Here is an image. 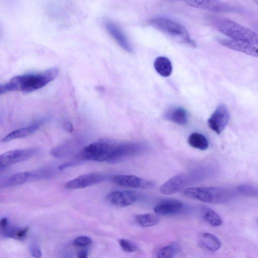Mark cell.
<instances>
[{
    "label": "cell",
    "mask_w": 258,
    "mask_h": 258,
    "mask_svg": "<svg viewBox=\"0 0 258 258\" xmlns=\"http://www.w3.org/2000/svg\"><path fill=\"white\" fill-rule=\"evenodd\" d=\"M104 178L105 176L100 173L85 174L69 181L65 187L68 189L82 188L101 182Z\"/></svg>",
    "instance_id": "cell-13"
},
{
    "label": "cell",
    "mask_w": 258,
    "mask_h": 258,
    "mask_svg": "<svg viewBox=\"0 0 258 258\" xmlns=\"http://www.w3.org/2000/svg\"><path fill=\"white\" fill-rule=\"evenodd\" d=\"M39 173L22 172L9 176L1 180V186L9 187L24 183L39 176Z\"/></svg>",
    "instance_id": "cell-16"
},
{
    "label": "cell",
    "mask_w": 258,
    "mask_h": 258,
    "mask_svg": "<svg viewBox=\"0 0 258 258\" xmlns=\"http://www.w3.org/2000/svg\"><path fill=\"white\" fill-rule=\"evenodd\" d=\"M166 118L179 125H184L187 122L186 111L181 107H177L169 110L166 115Z\"/></svg>",
    "instance_id": "cell-19"
},
{
    "label": "cell",
    "mask_w": 258,
    "mask_h": 258,
    "mask_svg": "<svg viewBox=\"0 0 258 258\" xmlns=\"http://www.w3.org/2000/svg\"><path fill=\"white\" fill-rule=\"evenodd\" d=\"M104 26L109 35L122 48L128 52H132V45L118 25L111 21L106 20Z\"/></svg>",
    "instance_id": "cell-14"
},
{
    "label": "cell",
    "mask_w": 258,
    "mask_h": 258,
    "mask_svg": "<svg viewBox=\"0 0 258 258\" xmlns=\"http://www.w3.org/2000/svg\"><path fill=\"white\" fill-rule=\"evenodd\" d=\"M183 208L182 203L176 200H168L162 201L154 208L157 214L167 216L179 213Z\"/></svg>",
    "instance_id": "cell-15"
},
{
    "label": "cell",
    "mask_w": 258,
    "mask_h": 258,
    "mask_svg": "<svg viewBox=\"0 0 258 258\" xmlns=\"http://www.w3.org/2000/svg\"><path fill=\"white\" fill-rule=\"evenodd\" d=\"M112 181L118 185L133 188L148 189L154 185L151 181L133 175H117L112 177Z\"/></svg>",
    "instance_id": "cell-9"
},
{
    "label": "cell",
    "mask_w": 258,
    "mask_h": 258,
    "mask_svg": "<svg viewBox=\"0 0 258 258\" xmlns=\"http://www.w3.org/2000/svg\"><path fill=\"white\" fill-rule=\"evenodd\" d=\"M229 118L227 108L224 104L219 105L208 120L210 128L219 135L226 127Z\"/></svg>",
    "instance_id": "cell-10"
},
{
    "label": "cell",
    "mask_w": 258,
    "mask_h": 258,
    "mask_svg": "<svg viewBox=\"0 0 258 258\" xmlns=\"http://www.w3.org/2000/svg\"><path fill=\"white\" fill-rule=\"evenodd\" d=\"M135 220L137 224L143 227L155 226L160 221L157 215L151 213L137 215L135 216Z\"/></svg>",
    "instance_id": "cell-22"
},
{
    "label": "cell",
    "mask_w": 258,
    "mask_h": 258,
    "mask_svg": "<svg viewBox=\"0 0 258 258\" xmlns=\"http://www.w3.org/2000/svg\"><path fill=\"white\" fill-rule=\"evenodd\" d=\"M154 66L156 72L163 77H168L172 73L171 62L166 57H157L154 61Z\"/></svg>",
    "instance_id": "cell-18"
},
{
    "label": "cell",
    "mask_w": 258,
    "mask_h": 258,
    "mask_svg": "<svg viewBox=\"0 0 258 258\" xmlns=\"http://www.w3.org/2000/svg\"><path fill=\"white\" fill-rule=\"evenodd\" d=\"M201 240L204 245L212 251H216L221 247V242L215 235L204 232L201 234Z\"/></svg>",
    "instance_id": "cell-20"
},
{
    "label": "cell",
    "mask_w": 258,
    "mask_h": 258,
    "mask_svg": "<svg viewBox=\"0 0 258 258\" xmlns=\"http://www.w3.org/2000/svg\"><path fill=\"white\" fill-rule=\"evenodd\" d=\"M59 70L51 68L40 72L19 75L12 78L0 85L2 95L10 92H31L40 89L54 80L58 76Z\"/></svg>",
    "instance_id": "cell-1"
},
{
    "label": "cell",
    "mask_w": 258,
    "mask_h": 258,
    "mask_svg": "<svg viewBox=\"0 0 258 258\" xmlns=\"http://www.w3.org/2000/svg\"><path fill=\"white\" fill-rule=\"evenodd\" d=\"M64 128L68 132H72L73 130V126L70 122H68L64 125Z\"/></svg>",
    "instance_id": "cell-31"
},
{
    "label": "cell",
    "mask_w": 258,
    "mask_h": 258,
    "mask_svg": "<svg viewBox=\"0 0 258 258\" xmlns=\"http://www.w3.org/2000/svg\"><path fill=\"white\" fill-rule=\"evenodd\" d=\"M30 254L35 257H40L42 256V252L39 247L36 244H32L29 246Z\"/></svg>",
    "instance_id": "cell-28"
},
{
    "label": "cell",
    "mask_w": 258,
    "mask_h": 258,
    "mask_svg": "<svg viewBox=\"0 0 258 258\" xmlns=\"http://www.w3.org/2000/svg\"><path fill=\"white\" fill-rule=\"evenodd\" d=\"M208 20L216 29L229 38L258 46V34L236 22L216 16H210Z\"/></svg>",
    "instance_id": "cell-3"
},
{
    "label": "cell",
    "mask_w": 258,
    "mask_h": 258,
    "mask_svg": "<svg viewBox=\"0 0 258 258\" xmlns=\"http://www.w3.org/2000/svg\"><path fill=\"white\" fill-rule=\"evenodd\" d=\"M118 242L121 249L125 252L132 253L138 250L137 246L130 240L119 239Z\"/></svg>",
    "instance_id": "cell-26"
},
{
    "label": "cell",
    "mask_w": 258,
    "mask_h": 258,
    "mask_svg": "<svg viewBox=\"0 0 258 258\" xmlns=\"http://www.w3.org/2000/svg\"><path fill=\"white\" fill-rule=\"evenodd\" d=\"M88 256V251L85 249L80 250L78 253L77 257L79 258H86Z\"/></svg>",
    "instance_id": "cell-30"
},
{
    "label": "cell",
    "mask_w": 258,
    "mask_h": 258,
    "mask_svg": "<svg viewBox=\"0 0 258 258\" xmlns=\"http://www.w3.org/2000/svg\"><path fill=\"white\" fill-rule=\"evenodd\" d=\"M181 1L198 9L215 13H242L245 11L241 8L223 3L219 0H172Z\"/></svg>",
    "instance_id": "cell-6"
},
{
    "label": "cell",
    "mask_w": 258,
    "mask_h": 258,
    "mask_svg": "<svg viewBox=\"0 0 258 258\" xmlns=\"http://www.w3.org/2000/svg\"><path fill=\"white\" fill-rule=\"evenodd\" d=\"M28 230L29 227L18 228L8 226L6 229L1 231V233L5 237L23 240L26 238Z\"/></svg>",
    "instance_id": "cell-24"
},
{
    "label": "cell",
    "mask_w": 258,
    "mask_h": 258,
    "mask_svg": "<svg viewBox=\"0 0 258 258\" xmlns=\"http://www.w3.org/2000/svg\"><path fill=\"white\" fill-rule=\"evenodd\" d=\"M258 6V0H252Z\"/></svg>",
    "instance_id": "cell-32"
},
{
    "label": "cell",
    "mask_w": 258,
    "mask_h": 258,
    "mask_svg": "<svg viewBox=\"0 0 258 258\" xmlns=\"http://www.w3.org/2000/svg\"><path fill=\"white\" fill-rule=\"evenodd\" d=\"M40 125L39 122H36L27 126L14 130L3 138L2 142L6 143L16 139L27 137L37 131L39 128Z\"/></svg>",
    "instance_id": "cell-17"
},
{
    "label": "cell",
    "mask_w": 258,
    "mask_h": 258,
    "mask_svg": "<svg viewBox=\"0 0 258 258\" xmlns=\"http://www.w3.org/2000/svg\"><path fill=\"white\" fill-rule=\"evenodd\" d=\"M184 195L190 198L210 204H220L229 198L224 188L216 187H188L183 191Z\"/></svg>",
    "instance_id": "cell-5"
},
{
    "label": "cell",
    "mask_w": 258,
    "mask_h": 258,
    "mask_svg": "<svg viewBox=\"0 0 258 258\" xmlns=\"http://www.w3.org/2000/svg\"><path fill=\"white\" fill-rule=\"evenodd\" d=\"M204 218L205 221L213 227L221 226L223 220L220 216L213 210L209 209L204 213Z\"/></svg>",
    "instance_id": "cell-25"
},
{
    "label": "cell",
    "mask_w": 258,
    "mask_h": 258,
    "mask_svg": "<svg viewBox=\"0 0 258 258\" xmlns=\"http://www.w3.org/2000/svg\"><path fill=\"white\" fill-rule=\"evenodd\" d=\"M0 226L1 231L4 230L8 226V221L6 218H3L1 220Z\"/></svg>",
    "instance_id": "cell-29"
},
{
    "label": "cell",
    "mask_w": 258,
    "mask_h": 258,
    "mask_svg": "<svg viewBox=\"0 0 258 258\" xmlns=\"http://www.w3.org/2000/svg\"><path fill=\"white\" fill-rule=\"evenodd\" d=\"M217 40L229 49L258 57V47L249 42L232 38H218Z\"/></svg>",
    "instance_id": "cell-12"
},
{
    "label": "cell",
    "mask_w": 258,
    "mask_h": 258,
    "mask_svg": "<svg viewBox=\"0 0 258 258\" xmlns=\"http://www.w3.org/2000/svg\"><path fill=\"white\" fill-rule=\"evenodd\" d=\"M92 243L91 239L86 236L77 237L73 241V244L78 247H85Z\"/></svg>",
    "instance_id": "cell-27"
},
{
    "label": "cell",
    "mask_w": 258,
    "mask_h": 258,
    "mask_svg": "<svg viewBox=\"0 0 258 258\" xmlns=\"http://www.w3.org/2000/svg\"><path fill=\"white\" fill-rule=\"evenodd\" d=\"M179 245L175 242L171 243L160 248L157 253L158 258H172L180 251Z\"/></svg>",
    "instance_id": "cell-23"
},
{
    "label": "cell",
    "mask_w": 258,
    "mask_h": 258,
    "mask_svg": "<svg viewBox=\"0 0 258 258\" xmlns=\"http://www.w3.org/2000/svg\"><path fill=\"white\" fill-rule=\"evenodd\" d=\"M187 142L191 147L201 150H205L209 146L207 138L199 133L191 134L188 137Z\"/></svg>",
    "instance_id": "cell-21"
},
{
    "label": "cell",
    "mask_w": 258,
    "mask_h": 258,
    "mask_svg": "<svg viewBox=\"0 0 258 258\" xmlns=\"http://www.w3.org/2000/svg\"><path fill=\"white\" fill-rule=\"evenodd\" d=\"M151 25L172 38L192 47L196 43L187 30L180 24L163 17H156L149 21Z\"/></svg>",
    "instance_id": "cell-4"
},
{
    "label": "cell",
    "mask_w": 258,
    "mask_h": 258,
    "mask_svg": "<svg viewBox=\"0 0 258 258\" xmlns=\"http://www.w3.org/2000/svg\"><path fill=\"white\" fill-rule=\"evenodd\" d=\"M193 179L194 173H183L175 175L160 187V192L166 195L175 194L191 183Z\"/></svg>",
    "instance_id": "cell-7"
},
{
    "label": "cell",
    "mask_w": 258,
    "mask_h": 258,
    "mask_svg": "<svg viewBox=\"0 0 258 258\" xmlns=\"http://www.w3.org/2000/svg\"><path fill=\"white\" fill-rule=\"evenodd\" d=\"M37 149H16L6 152L0 156V168H5L11 165L21 162L34 156Z\"/></svg>",
    "instance_id": "cell-8"
},
{
    "label": "cell",
    "mask_w": 258,
    "mask_h": 258,
    "mask_svg": "<svg viewBox=\"0 0 258 258\" xmlns=\"http://www.w3.org/2000/svg\"><path fill=\"white\" fill-rule=\"evenodd\" d=\"M138 197L136 192L132 190L112 191L107 195L106 199L112 205L123 208L134 204Z\"/></svg>",
    "instance_id": "cell-11"
},
{
    "label": "cell",
    "mask_w": 258,
    "mask_h": 258,
    "mask_svg": "<svg viewBox=\"0 0 258 258\" xmlns=\"http://www.w3.org/2000/svg\"><path fill=\"white\" fill-rule=\"evenodd\" d=\"M125 143L100 140L83 148L78 154L81 160L115 162L125 157Z\"/></svg>",
    "instance_id": "cell-2"
}]
</instances>
